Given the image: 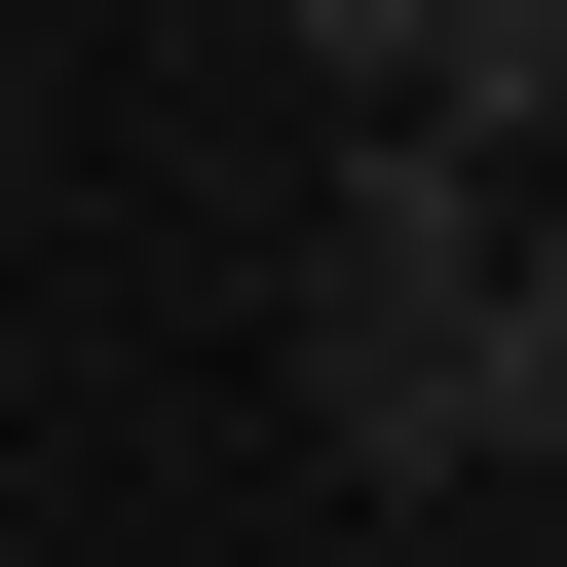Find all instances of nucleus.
I'll use <instances>...</instances> for the list:
<instances>
[{"label":"nucleus","mask_w":567,"mask_h":567,"mask_svg":"<svg viewBox=\"0 0 567 567\" xmlns=\"http://www.w3.org/2000/svg\"><path fill=\"white\" fill-rule=\"evenodd\" d=\"M492 227H529V189L379 114V152H341V265H303V303H416V341H454V303H492Z\"/></svg>","instance_id":"f257e3e1"},{"label":"nucleus","mask_w":567,"mask_h":567,"mask_svg":"<svg viewBox=\"0 0 567 567\" xmlns=\"http://www.w3.org/2000/svg\"><path fill=\"white\" fill-rule=\"evenodd\" d=\"M416 152H492V189H567V0H454V39H416Z\"/></svg>","instance_id":"f03ea898"},{"label":"nucleus","mask_w":567,"mask_h":567,"mask_svg":"<svg viewBox=\"0 0 567 567\" xmlns=\"http://www.w3.org/2000/svg\"><path fill=\"white\" fill-rule=\"evenodd\" d=\"M492 454H567V189L492 227Z\"/></svg>","instance_id":"7ed1b4c3"},{"label":"nucleus","mask_w":567,"mask_h":567,"mask_svg":"<svg viewBox=\"0 0 567 567\" xmlns=\"http://www.w3.org/2000/svg\"><path fill=\"white\" fill-rule=\"evenodd\" d=\"M265 39H303L341 114H416V39H454V0H265Z\"/></svg>","instance_id":"20e7f679"},{"label":"nucleus","mask_w":567,"mask_h":567,"mask_svg":"<svg viewBox=\"0 0 567 567\" xmlns=\"http://www.w3.org/2000/svg\"><path fill=\"white\" fill-rule=\"evenodd\" d=\"M0 39H39V0H0Z\"/></svg>","instance_id":"39448f33"}]
</instances>
